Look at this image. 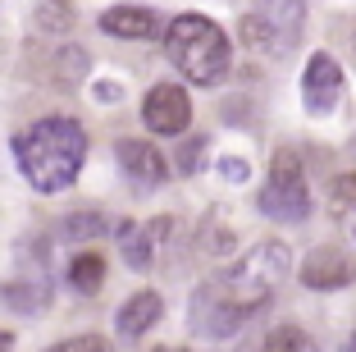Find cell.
Returning <instances> with one entry per match:
<instances>
[{
  "instance_id": "8992f818",
  "label": "cell",
  "mask_w": 356,
  "mask_h": 352,
  "mask_svg": "<svg viewBox=\"0 0 356 352\" xmlns=\"http://www.w3.org/2000/svg\"><path fill=\"white\" fill-rule=\"evenodd\" d=\"M188 325L201 334V339H233V334L247 325V316L229 307V298L220 293V284L206 280V284H197V293H192V302H188Z\"/></svg>"
},
{
  "instance_id": "d4e9b609",
  "label": "cell",
  "mask_w": 356,
  "mask_h": 352,
  "mask_svg": "<svg viewBox=\"0 0 356 352\" xmlns=\"http://www.w3.org/2000/svg\"><path fill=\"white\" fill-rule=\"evenodd\" d=\"M0 352H14V330H0Z\"/></svg>"
},
{
  "instance_id": "d6986e66",
  "label": "cell",
  "mask_w": 356,
  "mask_h": 352,
  "mask_svg": "<svg viewBox=\"0 0 356 352\" xmlns=\"http://www.w3.org/2000/svg\"><path fill=\"white\" fill-rule=\"evenodd\" d=\"M37 28H46V37H60V32H69V23H74V10L64 5V0H46V5H37Z\"/></svg>"
},
{
  "instance_id": "83f0119b",
  "label": "cell",
  "mask_w": 356,
  "mask_h": 352,
  "mask_svg": "<svg viewBox=\"0 0 356 352\" xmlns=\"http://www.w3.org/2000/svg\"><path fill=\"white\" fill-rule=\"evenodd\" d=\"M352 238H356V220H352Z\"/></svg>"
},
{
  "instance_id": "ffe728a7",
  "label": "cell",
  "mask_w": 356,
  "mask_h": 352,
  "mask_svg": "<svg viewBox=\"0 0 356 352\" xmlns=\"http://www.w3.org/2000/svg\"><path fill=\"white\" fill-rule=\"evenodd\" d=\"M238 32H242V42L252 46V51H270L274 55V42H270V28L261 23V14H247V19L238 23Z\"/></svg>"
},
{
  "instance_id": "52a82bcc",
  "label": "cell",
  "mask_w": 356,
  "mask_h": 352,
  "mask_svg": "<svg viewBox=\"0 0 356 352\" xmlns=\"http://www.w3.org/2000/svg\"><path fill=\"white\" fill-rule=\"evenodd\" d=\"M142 124L156 137H178L188 133L192 124V101L178 83H156L147 96H142Z\"/></svg>"
},
{
  "instance_id": "9a60e30c",
  "label": "cell",
  "mask_w": 356,
  "mask_h": 352,
  "mask_svg": "<svg viewBox=\"0 0 356 352\" xmlns=\"http://www.w3.org/2000/svg\"><path fill=\"white\" fill-rule=\"evenodd\" d=\"M69 284H74V293H83V298H96L105 284V257L92 247H83L78 257H69Z\"/></svg>"
},
{
  "instance_id": "6da1fadb",
  "label": "cell",
  "mask_w": 356,
  "mask_h": 352,
  "mask_svg": "<svg viewBox=\"0 0 356 352\" xmlns=\"http://www.w3.org/2000/svg\"><path fill=\"white\" fill-rule=\"evenodd\" d=\"M14 160L37 192H64L78 183L87 165V128L69 114L32 119L14 133Z\"/></svg>"
},
{
  "instance_id": "2e32d148",
  "label": "cell",
  "mask_w": 356,
  "mask_h": 352,
  "mask_svg": "<svg viewBox=\"0 0 356 352\" xmlns=\"http://www.w3.org/2000/svg\"><path fill=\"white\" fill-rule=\"evenodd\" d=\"M105 229H110V224H105L101 211H74V215L60 220V229H55V234H60L64 243H92V238H101Z\"/></svg>"
},
{
  "instance_id": "30bf717a",
  "label": "cell",
  "mask_w": 356,
  "mask_h": 352,
  "mask_svg": "<svg viewBox=\"0 0 356 352\" xmlns=\"http://www.w3.org/2000/svg\"><path fill=\"white\" fill-rule=\"evenodd\" d=\"M0 302H5L10 311H19V316H42V311L51 307V270L46 266H28L23 275L5 280Z\"/></svg>"
},
{
  "instance_id": "8fae6325",
  "label": "cell",
  "mask_w": 356,
  "mask_h": 352,
  "mask_svg": "<svg viewBox=\"0 0 356 352\" xmlns=\"http://www.w3.org/2000/svg\"><path fill=\"white\" fill-rule=\"evenodd\" d=\"M261 23L270 28V42H274V55L293 51L297 37L306 28V0H261Z\"/></svg>"
},
{
  "instance_id": "9c48e42d",
  "label": "cell",
  "mask_w": 356,
  "mask_h": 352,
  "mask_svg": "<svg viewBox=\"0 0 356 352\" xmlns=\"http://www.w3.org/2000/svg\"><path fill=\"white\" fill-rule=\"evenodd\" d=\"M302 284H306V289H315V293L347 289V284H356V257H347L343 247H315V252H306Z\"/></svg>"
},
{
  "instance_id": "5b68a950",
  "label": "cell",
  "mask_w": 356,
  "mask_h": 352,
  "mask_svg": "<svg viewBox=\"0 0 356 352\" xmlns=\"http://www.w3.org/2000/svg\"><path fill=\"white\" fill-rule=\"evenodd\" d=\"M115 165L133 183V192H160L169 183V160L156 142L147 137H119L115 142Z\"/></svg>"
},
{
  "instance_id": "603a6c76",
  "label": "cell",
  "mask_w": 356,
  "mask_h": 352,
  "mask_svg": "<svg viewBox=\"0 0 356 352\" xmlns=\"http://www.w3.org/2000/svg\"><path fill=\"white\" fill-rule=\"evenodd\" d=\"M220 174L229 178V183H247V178H252V165H247L242 155H224V160H220Z\"/></svg>"
},
{
  "instance_id": "7a4b0ae2",
  "label": "cell",
  "mask_w": 356,
  "mask_h": 352,
  "mask_svg": "<svg viewBox=\"0 0 356 352\" xmlns=\"http://www.w3.org/2000/svg\"><path fill=\"white\" fill-rule=\"evenodd\" d=\"M165 55H169V64L197 87L224 83V78H229V64H233L229 32L215 19H206V14H178L165 28Z\"/></svg>"
},
{
  "instance_id": "7402d4cb",
  "label": "cell",
  "mask_w": 356,
  "mask_h": 352,
  "mask_svg": "<svg viewBox=\"0 0 356 352\" xmlns=\"http://www.w3.org/2000/svg\"><path fill=\"white\" fill-rule=\"evenodd\" d=\"M46 352H110V343H105L101 334H74V339L55 343V348H46Z\"/></svg>"
},
{
  "instance_id": "ba28073f",
  "label": "cell",
  "mask_w": 356,
  "mask_h": 352,
  "mask_svg": "<svg viewBox=\"0 0 356 352\" xmlns=\"http://www.w3.org/2000/svg\"><path fill=\"white\" fill-rule=\"evenodd\" d=\"M338 96H343V69L329 51H315L306 60V73H302V101L311 114H334Z\"/></svg>"
},
{
  "instance_id": "277c9868",
  "label": "cell",
  "mask_w": 356,
  "mask_h": 352,
  "mask_svg": "<svg viewBox=\"0 0 356 352\" xmlns=\"http://www.w3.org/2000/svg\"><path fill=\"white\" fill-rule=\"evenodd\" d=\"M256 206H261V215L283 220V224H302V220H311V188H306V174H302V155H297L293 146L274 151L270 183L261 188Z\"/></svg>"
},
{
  "instance_id": "3957f363",
  "label": "cell",
  "mask_w": 356,
  "mask_h": 352,
  "mask_svg": "<svg viewBox=\"0 0 356 352\" xmlns=\"http://www.w3.org/2000/svg\"><path fill=\"white\" fill-rule=\"evenodd\" d=\"M288 266H293V252L283 247L279 238H265V243H256L233 270L215 275V284H220V293L229 298V307L242 311V316L252 321L256 311L270 307L274 289L288 280Z\"/></svg>"
},
{
  "instance_id": "44dd1931",
  "label": "cell",
  "mask_w": 356,
  "mask_h": 352,
  "mask_svg": "<svg viewBox=\"0 0 356 352\" xmlns=\"http://www.w3.org/2000/svg\"><path fill=\"white\" fill-rule=\"evenodd\" d=\"M206 137H188V142L178 146V169H183V174H197L201 165H206Z\"/></svg>"
},
{
  "instance_id": "4316f807",
  "label": "cell",
  "mask_w": 356,
  "mask_h": 352,
  "mask_svg": "<svg viewBox=\"0 0 356 352\" xmlns=\"http://www.w3.org/2000/svg\"><path fill=\"white\" fill-rule=\"evenodd\" d=\"M160 352H188V348H160Z\"/></svg>"
},
{
  "instance_id": "ac0fdd59",
  "label": "cell",
  "mask_w": 356,
  "mask_h": 352,
  "mask_svg": "<svg viewBox=\"0 0 356 352\" xmlns=\"http://www.w3.org/2000/svg\"><path fill=\"white\" fill-rule=\"evenodd\" d=\"M329 211L338 220H356V174H338L329 183Z\"/></svg>"
},
{
  "instance_id": "e0dca14e",
  "label": "cell",
  "mask_w": 356,
  "mask_h": 352,
  "mask_svg": "<svg viewBox=\"0 0 356 352\" xmlns=\"http://www.w3.org/2000/svg\"><path fill=\"white\" fill-rule=\"evenodd\" d=\"M261 352H320V343H315L306 330H297V325H279V330L265 334Z\"/></svg>"
},
{
  "instance_id": "7c38bea8",
  "label": "cell",
  "mask_w": 356,
  "mask_h": 352,
  "mask_svg": "<svg viewBox=\"0 0 356 352\" xmlns=\"http://www.w3.org/2000/svg\"><path fill=\"white\" fill-rule=\"evenodd\" d=\"M101 32L105 37H119V42H151L160 32L156 10L147 5H115V10H101Z\"/></svg>"
},
{
  "instance_id": "484cf974",
  "label": "cell",
  "mask_w": 356,
  "mask_h": 352,
  "mask_svg": "<svg viewBox=\"0 0 356 352\" xmlns=\"http://www.w3.org/2000/svg\"><path fill=\"white\" fill-rule=\"evenodd\" d=\"M343 352H356V339H352V343H347V348H343Z\"/></svg>"
},
{
  "instance_id": "4fadbf2b",
  "label": "cell",
  "mask_w": 356,
  "mask_h": 352,
  "mask_svg": "<svg viewBox=\"0 0 356 352\" xmlns=\"http://www.w3.org/2000/svg\"><path fill=\"white\" fill-rule=\"evenodd\" d=\"M160 316H165V298H160L156 289H137L133 298L115 311V330L124 334V339H142L147 330H156Z\"/></svg>"
},
{
  "instance_id": "cb8c5ba5",
  "label": "cell",
  "mask_w": 356,
  "mask_h": 352,
  "mask_svg": "<svg viewBox=\"0 0 356 352\" xmlns=\"http://www.w3.org/2000/svg\"><path fill=\"white\" fill-rule=\"evenodd\" d=\"M96 96H101V101H115V96H124V87H115V83H96Z\"/></svg>"
},
{
  "instance_id": "5bb4252c",
  "label": "cell",
  "mask_w": 356,
  "mask_h": 352,
  "mask_svg": "<svg viewBox=\"0 0 356 352\" xmlns=\"http://www.w3.org/2000/svg\"><path fill=\"white\" fill-rule=\"evenodd\" d=\"M115 238H119V247H124V261H128V270H151L156 266V238H151V229L147 224H133V220H119L115 224Z\"/></svg>"
}]
</instances>
